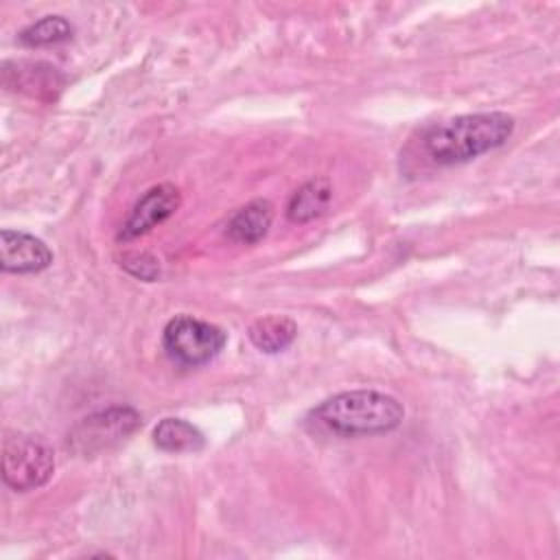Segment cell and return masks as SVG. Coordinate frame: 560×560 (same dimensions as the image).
Instances as JSON below:
<instances>
[{
	"label": "cell",
	"instance_id": "cell-11",
	"mask_svg": "<svg viewBox=\"0 0 560 560\" xmlns=\"http://www.w3.org/2000/svg\"><path fill=\"white\" fill-rule=\"evenodd\" d=\"M249 341L265 354L284 352L298 337V326L284 315H265L252 322L247 328Z\"/></svg>",
	"mask_w": 560,
	"mask_h": 560
},
{
	"label": "cell",
	"instance_id": "cell-5",
	"mask_svg": "<svg viewBox=\"0 0 560 560\" xmlns=\"http://www.w3.org/2000/svg\"><path fill=\"white\" fill-rule=\"evenodd\" d=\"M142 416L129 405H112L81 418L68 433V448L77 455L92 457L125 442L138 427Z\"/></svg>",
	"mask_w": 560,
	"mask_h": 560
},
{
	"label": "cell",
	"instance_id": "cell-3",
	"mask_svg": "<svg viewBox=\"0 0 560 560\" xmlns=\"http://www.w3.org/2000/svg\"><path fill=\"white\" fill-rule=\"evenodd\" d=\"M228 343L223 328L192 317L175 315L162 330V348L179 368H201L214 361Z\"/></svg>",
	"mask_w": 560,
	"mask_h": 560
},
{
	"label": "cell",
	"instance_id": "cell-6",
	"mask_svg": "<svg viewBox=\"0 0 560 560\" xmlns=\"http://www.w3.org/2000/svg\"><path fill=\"white\" fill-rule=\"evenodd\" d=\"M182 203V195L173 184L151 186L129 210L127 219L118 230V241H133L144 236L155 225L164 223Z\"/></svg>",
	"mask_w": 560,
	"mask_h": 560
},
{
	"label": "cell",
	"instance_id": "cell-8",
	"mask_svg": "<svg viewBox=\"0 0 560 560\" xmlns=\"http://www.w3.org/2000/svg\"><path fill=\"white\" fill-rule=\"evenodd\" d=\"M2 81L11 90L46 101L55 98L63 88V77L59 70L44 61H4Z\"/></svg>",
	"mask_w": 560,
	"mask_h": 560
},
{
	"label": "cell",
	"instance_id": "cell-9",
	"mask_svg": "<svg viewBox=\"0 0 560 560\" xmlns=\"http://www.w3.org/2000/svg\"><path fill=\"white\" fill-rule=\"evenodd\" d=\"M273 221V206L267 199H254L241 206L225 223V236L241 245L262 241Z\"/></svg>",
	"mask_w": 560,
	"mask_h": 560
},
{
	"label": "cell",
	"instance_id": "cell-14",
	"mask_svg": "<svg viewBox=\"0 0 560 560\" xmlns=\"http://www.w3.org/2000/svg\"><path fill=\"white\" fill-rule=\"evenodd\" d=\"M131 276L144 280V282H153L158 280L160 276V262L155 256L147 254V252H131V254H125L122 256V262H120Z\"/></svg>",
	"mask_w": 560,
	"mask_h": 560
},
{
	"label": "cell",
	"instance_id": "cell-4",
	"mask_svg": "<svg viewBox=\"0 0 560 560\" xmlns=\"http://www.w3.org/2000/svg\"><path fill=\"white\" fill-rule=\"evenodd\" d=\"M55 472V453L39 435L11 433L2 442V481L15 492L42 488Z\"/></svg>",
	"mask_w": 560,
	"mask_h": 560
},
{
	"label": "cell",
	"instance_id": "cell-7",
	"mask_svg": "<svg viewBox=\"0 0 560 560\" xmlns=\"http://www.w3.org/2000/svg\"><path fill=\"white\" fill-rule=\"evenodd\" d=\"M50 262L52 252L42 238L9 228L0 232V269L4 273H39Z\"/></svg>",
	"mask_w": 560,
	"mask_h": 560
},
{
	"label": "cell",
	"instance_id": "cell-12",
	"mask_svg": "<svg viewBox=\"0 0 560 560\" xmlns=\"http://www.w3.org/2000/svg\"><path fill=\"white\" fill-rule=\"evenodd\" d=\"M153 444L164 453H195L203 448V433L182 418H164L153 429Z\"/></svg>",
	"mask_w": 560,
	"mask_h": 560
},
{
	"label": "cell",
	"instance_id": "cell-1",
	"mask_svg": "<svg viewBox=\"0 0 560 560\" xmlns=\"http://www.w3.org/2000/svg\"><path fill=\"white\" fill-rule=\"evenodd\" d=\"M514 118L505 112H477L429 125L420 131V151L435 166L470 162L508 142Z\"/></svg>",
	"mask_w": 560,
	"mask_h": 560
},
{
	"label": "cell",
	"instance_id": "cell-2",
	"mask_svg": "<svg viewBox=\"0 0 560 560\" xmlns=\"http://www.w3.org/2000/svg\"><path fill=\"white\" fill-rule=\"evenodd\" d=\"M405 407L398 398L376 389L339 392L311 409L308 420L317 427L343 435H381L400 427Z\"/></svg>",
	"mask_w": 560,
	"mask_h": 560
},
{
	"label": "cell",
	"instance_id": "cell-13",
	"mask_svg": "<svg viewBox=\"0 0 560 560\" xmlns=\"http://www.w3.org/2000/svg\"><path fill=\"white\" fill-rule=\"evenodd\" d=\"M72 24L61 18V15H46L33 24H28L26 28H22L18 33L20 44L28 46V48H42V46H52V44H63L68 39H72Z\"/></svg>",
	"mask_w": 560,
	"mask_h": 560
},
{
	"label": "cell",
	"instance_id": "cell-10",
	"mask_svg": "<svg viewBox=\"0 0 560 560\" xmlns=\"http://www.w3.org/2000/svg\"><path fill=\"white\" fill-rule=\"evenodd\" d=\"M332 199V186L326 177H313L293 190L287 203V219L291 223H308L322 217Z\"/></svg>",
	"mask_w": 560,
	"mask_h": 560
}]
</instances>
